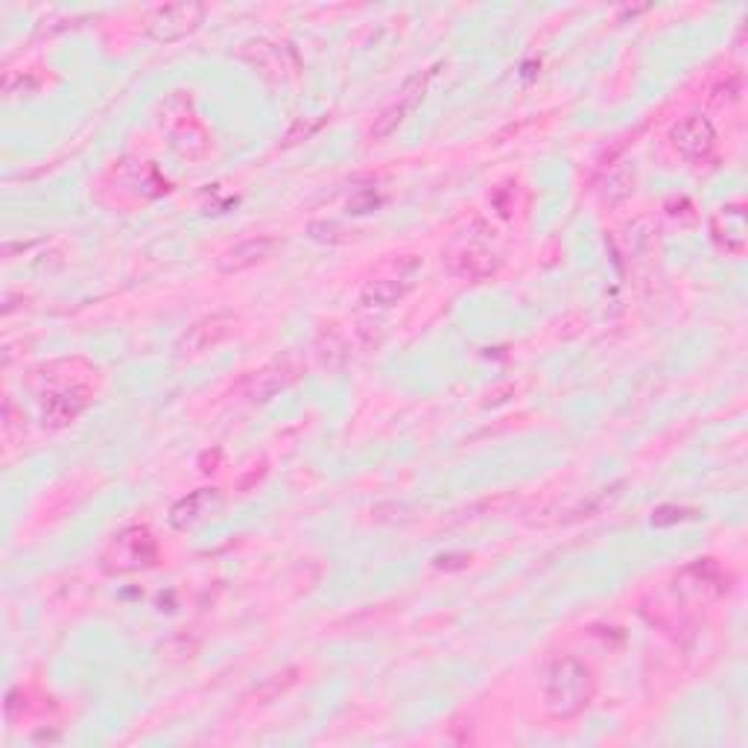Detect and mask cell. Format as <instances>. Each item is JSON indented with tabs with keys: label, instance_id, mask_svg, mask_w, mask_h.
<instances>
[{
	"label": "cell",
	"instance_id": "e0dca14e",
	"mask_svg": "<svg viewBox=\"0 0 748 748\" xmlns=\"http://www.w3.org/2000/svg\"><path fill=\"white\" fill-rule=\"evenodd\" d=\"M345 231L337 226V222H314L310 226V238L322 240V243H345V238H340Z\"/></svg>",
	"mask_w": 748,
	"mask_h": 748
},
{
	"label": "cell",
	"instance_id": "30bf717a",
	"mask_svg": "<svg viewBox=\"0 0 748 748\" xmlns=\"http://www.w3.org/2000/svg\"><path fill=\"white\" fill-rule=\"evenodd\" d=\"M275 249H278V240L275 238H266V234L264 238H249L243 240V243H238V246H231L229 252H222V255L217 257V266H220V273L226 275L246 273L252 266L270 261V257L275 255Z\"/></svg>",
	"mask_w": 748,
	"mask_h": 748
},
{
	"label": "cell",
	"instance_id": "9a60e30c",
	"mask_svg": "<svg viewBox=\"0 0 748 748\" xmlns=\"http://www.w3.org/2000/svg\"><path fill=\"white\" fill-rule=\"evenodd\" d=\"M635 194V173L614 170L603 185V202L605 205H623Z\"/></svg>",
	"mask_w": 748,
	"mask_h": 748
},
{
	"label": "cell",
	"instance_id": "9c48e42d",
	"mask_svg": "<svg viewBox=\"0 0 748 748\" xmlns=\"http://www.w3.org/2000/svg\"><path fill=\"white\" fill-rule=\"evenodd\" d=\"M293 381L287 363H270V366L257 369V372L246 374L238 386V395L249 404H266L273 400L280 389H287V383Z\"/></svg>",
	"mask_w": 748,
	"mask_h": 748
},
{
	"label": "cell",
	"instance_id": "7a4b0ae2",
	"mask_svg": "<svg viewBox=\"0 0 748 748\" xmlns=\"http://www.w3.org/2000/svg\"><path fill=\"white\" fill-rule=\"evenodd\" d=\"M158 559V541L146 527H129L120 536L109 541L102 550L100 564L109 573H138V570L150 568Z\"/></svg>",
	"mask_w": 748,
	"mask_h": 748
},
{
	"label": "cell",
	"instance_id": "6da1fadb",
	"mask_svg": "<svg viewBox=\"0 0 748 748\" xmlns=\"http://www.w3.org/2000/svg\"><path fill=\"white\" fill-rule=\"evenodd\" d=\"M596 696L594 670L573 654H561L550 663L544 684V711L556 723H570L591 707Z\"/></svg>",
	"mask_w": 748,
	"mask_h": 748
},
{
	"label": "cell",
	"instance_id": "52a82bcc",
	"mask_svg": "<svg viewBox=\"0 0 748 748\" xmlns=\"http://www.w3.org/2000/svg\"><path fill=\"white\" fill-rule=\"evenodd\" d=\"M88 404H91V392H88L86 386H77V383H74V386H62V389L44 392L42 400L44 427H53V430L68 427L74 418L86 413Z\"/></svg>",
	"mask_w": 748,
	"mask_h": 748
},
{
	"label": "cell",
	"instance_id": "7c38bea8",
	"mask_svg": "<svg viewBox=\"0 0 748 748\" xmlns=\"http://www.w3.org/2000/svg\"><path fill=\"white\" fill-rule=\"evenodd\" d=\"M222 506V494L217 488H199V492L182 497L170 509V524L176 529H187L202 518L213 515Z\"/></svg>",
	"mask_w": 748,
	"mask_h": 748
},
{
	"label": "cell",
	"instance_id": "5b68a950",
	"mask_svg": "<svg viewBox=\"0 0 748 748\" xmlns=\"http://www.w3.org/2000/svg\"><path fill=\"white\" fill-rule=\"evenodd\" d=\"M430 77H433V70H427V74H416V77H409L407 82H404L398 100L392 102V106H386V109L374 118L372 129H369V138H372V141H383V138H389L392 132H395V129L407 120L409 111L416 109L418 102H421V97H425L427 79Z\"/></svg>",
	"mask_w": 748,
	"mask_h": 748
},
{
	"label": "cell",
	"instance_id": "ac0fdd59",
	"mask_svg": "<svg viewBox=\"0 0 748 748\" xmlns=\"http://www.w3.org/2000/svg\"><path fill=\"white\" fill-rule=\"evenodd\" d=\"M366 202L369 205H377V196L374 194H366ZM351 208L358 213H366V205H363V199H351Z\"/></svg>",
	"mask_w": 748,
	"mask_h": 748
},
{
	"label": "cell",
	"instance_id": "3957f363",
	"mask_svg": "<svg viewBox=\"0 0 748 748\" xmlns=\"http://www.w3.org/2000/svg\"><path fill=\"white\" fill-rule=\"evenodd\" d=\"M205 7L202 3H167V7L153 9L146 18V33L158 44H176L194 33L202 24Z\"/></svg>",
	"mask_w": 748,
	"mask_h": 748
},
{
	"label": "cell",
	"instance_id": "4fadbf2b",
	"mask_svg": "<svg viewBox=\"0 0 748 748\" xmlns=\"http://www.w3.org/2000/svg\"><path fill=\"white\" fill-rule=\"evenodd\" d=\"M448 266H451V273L457 275V278L483 280V278H488L494 270H497V257H494L488 249L474 246V243H471V246L448 255Z\"/></svg>",
	"mask_w": 748,
	"mask_h": 748
},
{
	"label": "cell",
	"instance_id": "ba28073f",
	"mask_svg": "<svg viewBox=\"0 0 748 748\" xmlns=\"http://www.w3.org/2000/svg\"><path fill=\"white\" fill-rule=\"evenodd\" d=\"M711 238L725 255H743L748 246V220L746 208L740 202L723 205L711 217Z\"/></svg>",
	"mask_w": 748,
	"mask_h": 748
},
{
	"label": "cell",
	"instance_id": "2e32d148",
	"mask_svg": "<svg viewBox=\"0 0 748 748\" xmlns=\"http://www.w3.org/2000/svg\"><path fill=\"white\" fill-rule=\"evenodd\" d=\"M698 512L684 509V506H661L652 512V527H670V524H681V520H693Z\"/></svg>",
	"mask_w": 748,
	"mask_h": 748
},
{
	"label": "cell",
	"instance_id": "5bb4252c",
	"mask_svg": "<svg viewBox=\"0 0 748 748\" xmlns=\"http://www.w3.org/2000/svg\"><path fill=\"white\" fill-rule=\"evenodd\" d=\"M316 358H319V366L322 369H340L349 358V349H345V340H342L337 331H328L324 328L316 340Z\"/></svg>",
	"mask_w": 748,
	"mask_h": 748
},
{
	"label": "cell",
	"instance_id": "277c9868",
	"mask_svg": "<svg viewBox=\"0 0 748 748\" xmlns=\"http://www.w3.org/2000/svg\"><path fill=\"white\" fill-rule=\"evenodd\" d=\"M672 150L684 158V162L702 164L716 153V129L705 114H684L679 123L670 129Z\"/></svg>",
	"mask_w": 748,
	"mask_h": 748
},
{
	"label": "cell",
	"instance_id": "8fae6325",
	"mask_svg": "<svg viewBox=\"0 0 748 748\" xmlns=\"http://www.w3.org/2000/svg\"><path fill=\"white\" fill-rule=\"evenodd\" d=\"M413 275H389V278H374L366 287L360 289V305L369 310H386L404 301L409 289H413Z\"/></svg>",
	"mask_w": 748,
	"mask_h": 748
},
{
	"label": "cell",
	"instance_id": "8992f818",
	"mask_svg": "<svg viewBox=\"0 0 748 748\" xmlns=\"http://www.w3.org/2000/svg\"><path fill=\"white\" fill-rule=\"evenodd\" d=\"M234 324H238V319L231 314L205 316V319L187 328L185 337L179 340V351L185 358H196V354L217 349L220 342H226L234 333Z\"/></svg>",
	"mask_w": 748,
	"mask_h": 748
}]
</instances>
